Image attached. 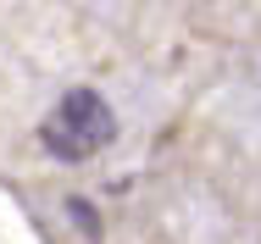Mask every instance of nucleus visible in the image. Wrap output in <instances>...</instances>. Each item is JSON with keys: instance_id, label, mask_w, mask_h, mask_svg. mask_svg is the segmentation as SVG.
Returning <instances> with one entry per match:
<instances>
[{"instance_id": "nucleus-1", "label": "nucleus", "mask_w": 261, "mask_h": 244, "mask_svg": "<svg viewBox=\"0 0 261 244\" xmlns=\"http://www.w3.org/2000/svg\"><path fill=\"white\" fill-rule=\"evenodd\" d=\"M111 133H117V117L95 89H67L50 105V117L39 122V139L61 161H89L100 145H111Z\"/></svg>"}]
</instances>
